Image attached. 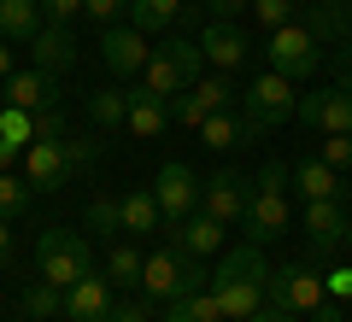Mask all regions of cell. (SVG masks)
Returning a JSON list of instances; mask_svg holds the SVG:
<instances>
[{"label": "cell", "instance_id": "6da1fadb", "mask_svg": "<svg viewBox=\"0 0 352 322\" xmlns=\"http://www.w3.org/2000/svg\"><path fill=\"white\" fill-rule=\"evenodd\" d=\"M264 281H270V270H264V252L252 246H235V252H223V264H217V275H212V293H217V305H223V322H247L252 310L264 305Z\"/></svg>", "mask_w": 352, "mask_h": 322}, {"label": "cell", "instance_id": "7a4b0ae2", "mask_svg": "<svg viewBox=\"0 0 352 322\" xmlns=\"http://www.w3.org/2000/svg\"><path fill=\"white\" fill-rule=\"evenodd\" d=\"M200 65H206L200 41H182V36H170V41H159V47L147 53L141 88H147V94H159L164 106H170V100L182 94V88H194V82H200Z\"/></svg>", "mask_w": 352, "mask_h": 322}, {"label": "cell", "instance_id": "3957f363", "mask_svg": "<svg viewBox=\"0 0 352 322\" xmlns=\"http://www.w3.org/2000/svg\"><path fill=\"white\" fill-rule=\"evenodd\" d=\"M247 240L252 246H264V240H276L282 229H288V170H282L276 159L258 170V182H252V199H247Z\"/></svg>", "mask_w": 352, "mask_h": 322}, {"label": "cell", "instance_id": "277c9868", "mask_svg": "<svg viewBox=\"0 0 352 322\" xmlns=\"http://www.w3.org/2000/svg\"><path fill=\"white\" fill-rule=\"evenodd\" d=\"M241 106H247V135H264V129H282L294 117V106H300V88H294V76H282V71H270L264 65L258 76H252V88L241 94Z\"/></svg>", "mask_w": 352, "mask_h": 322}, {"label": "cell", "instance_id": "5b68a950", "mask_svg": "<svg viewBox=\"0 0 352 322\" xmlns=\"http://www.w3.org/2000/svg\"><path fill=\"white\" fill-rule=\"evenodd\" d=\"M88 264H94V252H88V235H76V229H47V235L36 240V270H41V281H53L59 293L71 281H82Z\"/></svg>", "mask_w": 352, "mask_h": 322}, {"label": "cell", "instance_id": "8992f818", "mask_svg": "<svg viewBox=\"0 0 352 322\" xmlns=\"http://www.w3.org/2000/svg\"><path fill=\"white\" fill-rule=\"evenodd\" d=\"M264 299L276 310H294V317H311L317 305L329 299V287H323V275L317 270H305V264H282L270 281H264Z\"/></svg>", "mask_w": 352, "mask_h": 322}, {"label": "cell", "instance_id": "52a82bcc", "mask_svg": "<svg viewBox=\"0 0 352 322\" xmlns=\"http://www.w3.org/2000/svg\"><path fill=\"white\" fill-rule=\"evenodd\" d=\"M317 59H323V41L311 36V30L294 18V24H282V30H270V71H282V76H311L317 71Z\"/></svg>", "mask_w": 352, "mask_h": 322}, {"label": "cell", "instance_id": "ba28073f", "mask_svg": "<svg viewBox=\"0 0 352 322\" xmlns=\"http://www.w3.org/2000/svg\"><path fill=\"white\" fill-rule=\"evenodd\" d=\"M153 199H159L164 223H182V217L200 205V182H194V170L182 159H170V164H159V176H153Z\"/></svg>", "mask_w": 352, "mask_h": 322}, {"label": "cell", "instance_id": "9c48e42d", "mask_svg": "<svg viewBox=\"0 0 352 322\" xmlns=\"http://www.w3.org/2000/svg\"><path fill=\"white\" fill-rule=\"evenodd\" d=\"M294 117H305L317 135H352V94H346V88H317V94H300Z\"/></svg>", "mask_w": 352, "mask_h": 322}, {"label": "cell", "instance_id": "30bf717a", "mask_svg": "<svg viewBox=\"0 0 352 322\" xmlns=\"http://www.w3.org/2000/svg\"><path fill=\"white\" fill-rule=\"evenodd\" d=\"M147 36H141L135 24H106V36H100V65L112 76H141L147 71Z\"/></svg>", "mask_w": 352, "mask_h": 322}, {"label": "cell", "instance_id": "8fae6325", "mask_svg": "<svg viewBox=\"0 0 352 322\" xmlns=\"http://www.w3.org/2000/svg\"><path fill=\"white\" fill-rule=\"evenodd\" d=\"M247 199H252V182L241 170H217L212 182L200 187V211L217 217V223H241V217H247Z\"/></svg>", "mask_w": 352, "mask_h": 322}, {"label": "cell", "instance_id": "7c38bea8", "mask_svg": "<svg viewBox=\"0 0 352 322\" xmlns=\"http://www.w3.org/2000/svg\"><path fill=\"white\" fill-rule=\"evenodd\" d=\"M24 182L36 187V194H59V187L71 182V159H65L59 141H30L24 147Z\"/></svg>", "mask_w": 352, "mask_h": 322}, {"label": "cell", "instance_id": "4fadbf2b", "mask_svg": "<svg viewBox=\"0 0 352 322\" xmlns=\"http://www.w3.org/2000/svg\"><path fill=\"white\" fill-rule=\"evenodd\" d=\"M229 100H235V88H229V71H217V76H200V82L188 88V100L176 106V124L200 129L212 112H229Z\"/></svg>", "mask_w": 352, "mask_h": 322}, {"label": "cell", "instance_id": "5bb4252c", "mask_svg": "<svg viewBox=\"0 0 352 322\" xmlns=\"http://www.w3.org/2000/svg\"><path fill=\"white\" fill-rule=\"evenodd\" d=\"M106 310H112V275L88 270L82 281L65 287V317L71 322H106Z\"/></svg>", "mask_w": 352, "mask_h": 322}, {"label": "cell", "instance_id": "9a60e30c", "mask_svg": "<svg viewBox=\"0 0 352 322\" xmlns=\"http://www.w3.org/2000/svg\"><path fill=\"white\" fill-rule=\"evenodd\" d=\"M0 94H6V106H18V112H47L53 100H59V82H53V71L36 65V71H12Z\"/></svg>", "mask_w": 352, "mask_h": 322}, {"label": "cell", "instance_id": "2e32d148", "mask_svg": "<svg viewBox=\"0 0 352 322\" xmlns=\"http://www.w3.org/2000/svg\"><path fill=\"white\" fill-rule=\"evenodd\" d=\"M305 235H311V246H317V252L340 246V240L352 235L346 205H340V199H305Z\"/></svg>", "mask_w": 352, "mask_h": 322}, {"label": "cell", "instance_id": "e0dca14e", "mask_svg": "<svg viewBox=\"0 0 352 322\" xmlns=\"http://www.w3.org/2000/svg\"><path fill=\"white\" fill-rule=\"evenodd\" d=\"M141 293L164 299V305L182 293V246H159L147 264H141Z\"/></svg>", "mask_w": 352, "mask_h": 322}, {"label": "cell", "instance_id": "ac0fdd59", "mask_svg": "<svg viewBox=\"0 0 352 322\" xmlns=\"http://www.w3.org/2000/svg\"><path fill=\"white\" fill-rule=\"evenodd\" d=\"M200 53L217 65V71H235V65H247L252 47H247V36H241L229 18H212V24H206V36H200Z\"/></svg>", "mask_w": 352, "mask_h": 322}, {"label": "cell", "instance_id": "d6986e66", "mask_svg": "<svg viewBox=\"0 0 352 322\" xmlns=\"http://www.w3.org/2000/svg\"><path fill=\"white\" fill-rule=\"evenodd\" d=\"M30 47H36V65H41V71H53V76L76 65V36H71V24H41Z\"/></svg>", "mask_w": 352, "mask_h": 322}, {"label": "cell", "instance_id": "ffe728a7", "mask_svg": "<svg viewBox=\"0 0 352 322\" xmlns=\"http://www.w3.org/2000/svg\"><path fill=\"white\" fill-rule=\"evenodd\" d=\"M176 246L194 252V258H212V252H223V223L206 217V211H188V217L176 223Z\"/></svg>", "mask_w": 352, "mask_h": 322}, {"label": "cell", "instance_id": "44dd1931", "mask_svg": "<svg viewBox=\"0 0 352 322\" xmlns=\"http://www.w3.org/2000/svg\"><path fill=\"white\" fill-rule=\"evenodd\" d=\"M164 124H170V106H164L159 94H147V88H135V94H129V124L124 129L135 141H159Z\"/></svg>", "mask_w": 352, "mask_h": 322}, {"label": "cell", "instance_id": "7402d4cb", "mask_svg": "<svg viewBox=\"0 0 352 322\" xmlns=\"http://www.w3.org/2000/svg\"><path fill=\"white\" fill-rule=\"evenodd\" d=\"M41 24H47L41 18V0H0V36L12 41V47H30Z\"/></svg>", "mask_w": 352, "mask_h": 322}, {"label": "cell", "instance_id": "603a6c76", "mask_svg": "<svg viewBox=\"0 0 352 322\" xmlns=\"http://www.w3.org/2000/svg\"><path fill=\"white\" fill-rule=\"evenodd\" d=\"M118 223H124V235H153V229L164 223L159 199H153V187H129L124 199H118Z\"/></svg>", "mask_w": 352, "mask_h": 322}, {"label": "cell", "instance_id": "cb8c5ba5", "mask_svg": "<svg viewBox=\"0 0 352 322\" xmlns=\"http://www.w3.org/2000/svg\"><path fill=\"white\" fill-rule=\"evenodd\" d=\"M294 182H300L305 199H340V194H346V187H340V170H335V164H323L317 152L294 164Z\"/></svg>", "mask_w": 352, "mask_h": 322}, {"label": "cell", "instance_id": "d4e9b609", "mask_svg": "<svg viewBox=\"0 0 352 322\" xmlns=\"http://www.w3.org/2000/svg\"><path fill=\"white\" fill-rule=\"evenodd\" d=\"M164 322H223V305H217L212 287H200V293H176L170 310H164Z\"/></svg>", "mask_w": 352, "mask_h": 322}, {"label": "cell", "instance_id": "484cf974", "mask_svg": "<svg viewBox=\"0 0 352 322\" xmlns=\"http://www.w3.org/2000/svg\"><path fill=\"white\" fill-rule=\"evenodd\" d=\"M88 117L100 129H124L129 124V94L124 88H94V94H88Z\"/></svg>", "mask_w": 352, "mask_h": 322}, {"label": "cell", "instance_id": "4316f807", "mask_svg": "<svg viewBox=\"0 0 352 322\" xmlns=\"http://www.w3.org/2000/svg\"><path fill=\"white\" fill-rule=\"evenodd\" d=\"M176 12H182V0H129V24H135L141 36H153V30H170Z\"/></svg>", "mask_w": 352, "mask_h": 322}, {"label": "cell", "instance_id": "83f0119b", "mask_svg": "<svg viewBox=\"0 0 352 322\" xmlns=\"http://www.w3.org/2000/svg\"><path fill=\"white\" fill-rule=\"evenodd\" d=\"M300 24L311 30L317 41H329V36H346V30H352V12L340 6V0H323V6H311V12H305Z\"/></svg>", "mask_w": 352, "mask_h": 322}, {"label": "cell", "instance_id": "f1b7e54d", "mask_svg": "<svg viewBox=\"0 0 352 322\" xmlns=\"http://www.w3.org/2000/svg\"><path fill=\"white\" fill-rule=\"evenodd\" d=\"M200 141L223 152V147H247L252 135H247V124H241V117H229V112H212V117L200 124Z\"/></svg>", "mask_w": 352, "mask_h": 322}, {"label": "cell", "instance_id": "f546056e", "mask_svg": "<svg viewBox=\"0 0 352 322\" xmlns=\"http://www.w3.org/2000/svg\"><path fill=\"white\" fill-rule=\"evenodd\" d=\"M24 317H65V293L53 281H36V287H24Z\"/></svg>", "mask_w": 352, "mask_h": 322}, {"label": "cell", "instance_id": "4dcf8cb0", "mask_svg": "<svg viewBox=\"0 0 352 322\" xmlns=\"http://www.w3.org/2000/svg\"><path fill=\"white\" fill-rule=\"evenodd\" d=\"M0 141H12L18 152L36 141V112H18V106H0Z\"/></svg>", "mask_w": 352, "mask_h": 322}, {"label": "cell", "instance_id": "1f68e13d", "mask_svg": "<svg viewBox=\"0 0 352 322\" xmlns=\"http://www.w3.org/2000/svg\"><path fill=\"white\" fill-rule=\"evenodd\" d=\"M30 199H36V187L24 182V176H12V170H0V217H6V223H12L18 211L30 205Z\"/></svg>", "mask_w": 352, "mask_h": 322}, {"label": "cell", "instance_id": "d6a6232c", "mask_svg": "<svg viewBox=\"0 0 352 322\" xmlns=\"http://www.w3.org/2000/svg\"><path fill=\"white\" fill-rule=\"evenodd\" d=\"M141 264H147V258H141L129 240H118V246L106 252V275H112V281H141Z\"/></svg>", "mask_w": 352, "mask_h": 322}, {"label": "cell", "instance_id": "836d02e7", "mask_svg": "<svg viewBox=\"0 0 352 322\" xmlns=\"http://www.w3.org/2000/svg\"><path fill=\"white\" fill-rule=\"evenodd\" d=\"M252 12H258V24H264V30H282V24H294L300 0H252Z\"/></svg>", "mask_w": 352, "mask_h": 322}, {"label": "cell", "instance_id": "e575fe53", "mask_svg": "<svg viewBox=\"0 0 352 322\" xmlns=\"http://www.w3.org/2000/svg\"><path fill=\"white\" fill-rule=\"evenodd\" d=\"M118 199H94V205H88V235H118Z\"/></svg>", "mask_w": 352, "mask_h": 322}, {"label": "cell", "instance_id": "d590c367", "mask_svg": "<svg viewBox=\"0 0 352 322\" xmlns=\"http://www.w3.org/2000/svg\"><path fill=\"white\" fill-rule=\"evenodd\" d=\"M317 159L335 164V170H346V164H352V135H323V141H317Z\"/></svg>", "mask_w": 352, "mask_h": 322}, {"label": "cell", "instance_id": "8d00e7d4", "mask_svg": "<svg viewBox=\"0 0 352 322\" xmlns=\"http://www.w3.org/2000/svg\"><path fill=\"white\" fill-rule=\"evenodd\" d=\"M41 18L47 24H71V18H82V0H41Z\"/></svg>", "mask_w": 352, "mask_h": 322}, {"label": "cell", "instance_id": "74e56055", "mask_svg": "<svg viewBox=\"0 0 352 322\" xmlns=\"http://www.w3.org/2000/svg\"><path fill=\"white\" fill-rule=\"evenodd\" d=\"M88 18H100V24H118V18L129 12V0H82Z\"/></svg>", "mask_w": 352, "mask_h": 322}, {"label": "cell", "instance_id": "f35d334b", "mask_svg": "<svg viewBox=\"0 0 352 322\" xmlns=\"http://www.w3.org/2000/svg\"><path fill=\"white\" fill-rule=\"evenodd\" d=\"M59 135H65V117L53 112V106H47V112H36V141H59Z\"/></svg>", "mask_w": 352, "mask_h": 322}, {"label": "cell", "instance_id": "ab89813d", "mask_svg": "<svg viewBox=\"0 0 352 322\" xmlns=\"http://www.w3.org/2000/svg\"><path fill=\"white\" fill-rule=\"evenodd\" d=\"M59 147H65V159H71V170H82V164H94V152H100L94 141H59Z\"/></svg>", "mask_w": 352, "mask_h": 322}, {"label": "cell", "instance_id": "60d3db41", "mask_svg": "<svg viewBox=\"0 0 352 322\" xmlns=\"http://www.w3.org/2000/svg\"><path fill=\"white\" fill-rule=\"evenodd\" d=\"M106 322H153V317H147V305H112Z\"/></svg>", "mask_w": 352, "mask_h": 322}, {"label": "cell", "instance_id": "b9f144b4", "mask_svg": "<svg viewBox=\"0 0 352 322\" xmlns=\"http://www.w3.org/2000/svg\"><path fill=\"white\" fill-rule=\"evenodd\" d=\"M335 88L352 94V47H340V59H335Z\"/></svg>", "mask_w": 352, "mask_h": 322}, {"label": "cell", "instance_id": "7bdbcfd3", "mask_svg": "<svg viewBox=\"0 0 352 322\" xmlns=\"http://www.w3.org/2000/svg\"><path fill=\"white\" fill-rule=\"evenodd\" d=\"M247 322H300V317H294V310H276V305H258Z\"/></svg>", "mask_w": 352, "mask_h": 322}, {"label": "cell", "instance_id": "ee69618b", "mask_svg": "<svg viewBox=\"0 0 352 322\" xmlns=\"http://www.w3.org/2000/svg\"><path fill=\"white\" fill-rule=\"evenodd\" d=\"M323 287H329V293H340V299H352V270H335V275H323Z\"/></svg>", "mask_w": 352, "mask_h": 322}, {"label": "cell", "instance_id": "f6af8a7d", "mask_svg": "<svg viewBox=\"0 0 352 322\" xmlns=\"http://www.w3.org/2000/svg\"><path fill=\"white\" fill-rule=\"evenodd\" d=\"M206 6H212V18H235L241 6H252V0H206Z\"/></svg>", "mask_w": 352, "mask_h": 322}, {"label": "cell", "instance_id": "bcb514c9", "mask_svg": "<svg viewBox=\"0 0 352 322\" xmlns=\"http://www.w3.org/2000/svg\"><path fill=\"white\" fill-rule=\"evenodd\" d=\"M12 71H18V65H12V41H0V82H6Z\"/></svg>", "mask_w": 352, "mask_h": 322}, {"label": "cell", "instance_id": "7dc6e473", "mask_svg": "<svg viewBox=\"0 0 352 322\" xmlns=\"http://www.w3.org/2000/svg\"><path fill=\"white\" fill-rule=\"evenodd\" d=\"M12 258V223H6V217H0V264Z\"/></svg>", "mask_w": 352, "mask_h": 322}, {"label": "cell", "instance_id": "c3c4849f", "mask_svg": "<svg viewBox=\"0 0 352 322\" xmlns=\"http://www.w3.org/2000/svg\"><path fill=\"white\" fill-rule=\"evenodd\" d=\"M311 322H346V317H340V310H335V305H329V299H323V305L311 310Z\"/></svg>", "mask_w": 352, "mask_h": 322}, {"label": "cell", "instance_id": "681fc988", "mask_svg": "<svg viewBox=\"0 0 352 322\" xmlns=\"http://www.w3.org/2000/svg\"><path fill=\"white\" fill-rule=\"evenodd\" d=\"M12 159H18V147H12V141H0V170H12Z\"/></svg>", "mask_w": 352, "mask_h": 322}, {"label": "cell", "instance_id": "f907efd6", "mask_svg": "<svg viewBox=\"0 0 352 322\" xmlns=\"http://www.w3.org/2000/svg\"><path fill=\"white\" fill-rule=\"evenodd\" d=\"M0 106H6V94H0Z\"/></svg>", "mask_w": 352, "mask_h": 322}]
</instances>
